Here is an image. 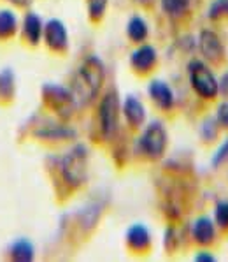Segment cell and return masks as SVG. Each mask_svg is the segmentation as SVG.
<instances>
[{
    "label": "cell",
    "mask_w": 228,
    "mask_h": 262,
    "mask_svg": "<svg viewBox=\"0 0 228 262\" xmlns=\"http://www.w3.org/2000/svg\"><path fill=\"white\" fill-rule=\"evenodd\" d=\"M119 122V100L114 90L107 92L104 95L102 102L98 106V125L104 139H111L118 130Z\"/></svg>",
    "instance_id": "obj_4"
},
{
    "label": "cell",
    "mask_w": 228,
    "mask_h": 262,
    "mask_svg": "<svg viewBox=\"0 0 228 262\" xmlns=\"http://www.w3.org/2000/svg\"><path fill=\"white\" fill-rule=\"evenodd\" d=\"M139 146L142 153L149 159H160L167 148V132L162 123L153 122L147 125L144 134L139 139Z\"/></svg>",
    "instance_id": "obj_5"
},
{
    "label": "cell",
    "mask_w": 228,
    "mask_h": 262,
    "mask_svg": "<svg viewBox=\"0 0 228 262\" xmlns=\"http://www.w3.org/2000/svg\"><path fill=\"white\" fill-rule=\"evenodd\" d=\"M126 34L134 42H142L147 37V25L141 16H132L129 19V25H126Z\"/></svg>",
    "instance_id": "obj_15"
},
{
    "label": "cell",
    "mask_w": 228,
    "mask_h": 262,
    "mask_svg": "<svg viewBox=\"0 0 228 262\" xmlns=\"http://www.w3.org/2000/svg\"><path fill=\"white\" fill-rule=\"evenodd\" d=\"M216 122L221 128L228 130V100H221L216 107Z\"/></svg>",
    "instance_id": "obj_25"
},
{
    "label": "cell",
    "mask_w": 228,
    "mask_h": 262,
    "mask_svg": "<svg viewBox=\"0 0 228 262\" xmlns=\"http://www.w3.org/2000/svg\"><path fill=\"white\" fill-rule=\"evenodd\" d=\"M107 9V0H88V13H90V18L93 21H98V19L104 18Z\"/></svg>",
    "instance_id": "obj_23"
},
{
    "label": "cell",
    "mask_w": 228,
    "mask_h": 262,
    "mask_svg": "<svg viewBox=\"0 0 228 262\" xmlns=\"http://www.w3.org/2000/svg\"><path fill=\"white\" fill-rule=\"evenodd\" d=\"M157 60H158L157 51H155V48L149 46V44H142V46H139L130 56L132 67H134V71L139 72V74H146V72H149L155 66H157Z\"/></svg>",
    "instance_id": "obj_9"
},
{
    "label": "cell",
    "mask_w": 228,
    "mask_h": 262,
    "mask_svg": "<svg viewBox=\"0 0 228 262\" xmlns=\"http://www.w3.org/2000/svg\"><path fill=\"white\" fill-rule=\"evenodd\" d=\"M198 46L202 55L206 56L209 62H221L223 55H225V50H223V42L219 39V35L213 30H202L198 37Z\"/></svg>",
    "instance_id": "obj_7"
},
{
    "label": "cell",
    "mask_w": 228,
    "mask_h": 262,
    "mask_svg": "<svg viewBox=\"0 0 228 262\" xmlns=\"http://www.w3.org/2000/svg\"><path fill=\"white\" fill-rule=\"evenodd\" d=\"M226 162H228V138L223 141V144L218 148V151L214 153L213 166L219 167V166H223V164H226Z\"/></svg>",
    "instance_id": "obj_26"
},
{
    "label": "cell",
    "mask_w": 228,
    "mask_h": 262,
    "mask_svg": "<svg viewBox=\"0 0 228 262\" xmlns=\"http://www.w3.org/2000/svg\"><path fill=\"white\" fill-rule=\"evenodd\" d=\"M218 83H219V92L228 99V71L221 76V79H219Z\"/></svg>",
    "instance_id": "obj_27"
},
{
    "label": "cell",
    "mask_w": 228,
    "mask_h": 262,
    "mask_svg": "<svg viewBox=\"0 0 228 262\" xmlns=\"http://www.w3.org/2000/svg\"><path fill=\"white\" fill-rule=\"evenodd\" d=\"M188 74H190L191 88L197 92L202 99L214 100L219 94V83L214 78L213 71L202 62V60H191L188 63Z\"/></svg>",
    "instance_id": "obj_3"
},
{
    "label": "cell",
    "mask_w": 228,
    "mask_h": 262,
    "mask_svg": "<svg viewBox=\"0 0 228 262\" xmlns=\"http://www.w3.org/2000/svg\"><path fill=\"white\" fill-rule=\"evenodd\" d=\"M218 130H219V125L216 120L213 118H207L206 122L202 123V138L206 143H213V141L218 138Z\"/></svg>",
    "instance_id": "obj_24"
},
{
    "label": "cell",
    "mask_w": 228,
    "mask_h": 262,
    "mask_svg": "<svg viewBox=\"0 0 228 262\" xmlns=\"http://www.w3.org/2000/svg\"><path fill=\"white\" fill-rule=\"evenodd\" d=\"M209 18L213 21L228 18V0H214L209 7Z\"/></svg>",
    "instance_id": "obj_22"
},
{
    "label": "cell",
    "mask_w": 228,
    "mask_h": 262,
    "mask_svg": "<svg viewBox=\"0 0 228 262\" xmlns=\"http://www.w3.org/2000/svg\"><path fill=\"white\" fill-rule=\"evenodd\" d=\"M195 260H214V257L211 255V252H198V255H195Z\"/></svg>",
    "instance_id": "obj_28"
},
{
    "label": "cell",
    "mask_w": 228,
    "mask_h": 262,
    "mask_svg": "<svg viewBox=\"0 0 228 262\" xmlns=\"http://www.w3.org/2000/svg\"><path fill=\"white\" fill-rule=\"evenodd\" d=\"M11 255L14 260H32L34 259V245L29 239H18L11 247Z\"/></svg>",
    "instance_id": "obj_16"
},
{
    "label": "cell",
    "mask_w": 228,
    "mask_h": 262,
    "mask_svg": "<svg viewBox=\"0 0 228 262\" xmlns=\"http://www.w3.org/2000/svg\"><path fill=\"white\" fill-rule=\"evenodd\" d=\"M162 7L167 14L172 16V18H178V16H183L190 7V2L188 0H162Z\"/></svg>",
    "instance_id": "obj_18"
},
{
    "label": "cell",
    "mask_w": 228,
    "mask_h": 262,
    "mask_svg": "<svg viewBox=\"0 0 228 262\" xmlns=\"http://www.w3.org/2000/svg\"><path fill=\"white\" fill-rule=\"evenodd\" d=\"M23 34L29 39L30 44H37L42 37V23L35 13H29L23 21Z\"/></svg>",
    "instance_id": "obj_14"
},
{
    "label": "cell",
    "mask_w": 228,
    "mask_h": 262,
    "mask_svg": "<svg viewBox=\"0 0 228 262\" xmlns=\"http://www.w3.org/2000/svg\"><path fill=\"white\" fill-rule=\"evenodd\" d=\"M214 224L221 231H228V201H218L214 208Z\"/></svg>",
    "instance_id": "obj_19"
},
{
    "label": "cell",
    "mask_w": 228,
    "mask_h": 262,
    "mask_svg": "<svg viewBox=\"0 0 228 262\" xmlns=\"http://www.w3.org/2000/svg\"><path fill=\"white\" fill-rule=\"evenodd\" d=\"M126 245H129L132 250H135V252H142V250L149 248L151 236L146 225H142V224L132 225L129 231H126Z\"/></svg>",
    "instance_id": "obj_11"
},
{
    "label": "cell",
    "mask_w": 228,
    "mask_h": 262,
    "mask_svg": "<svg viewBox=\"0 0 228 262\" xmlns=\"http://www.w3.org/2000/svg\"><path fill=\"white\" fill-rule=\"evenodd\" d=\"M11 2L18 4V6H29V4L32 2V0H11Z\"/></svg>",
    "instance_id": "obj_29"
},
{
    "label": "cell",
    "mask_w": 228,
    "mask_h": 262,
    "mask_svg": "<svg viewBox=\"0 0 228 262\" xmlns=\"http://www.w3.org/2000/svg\"><path fill=\"white\" fill-rule=\"evenodd\" d=\"M104 76H106L104 63L100 62L98 56H88L75 71L74 79H72L70 92L74 95L75 104H79V106L90 104L102 88Z\"/></svg>",
    "instance_id": "obj_1"
},
{
    "label": "cell",
    "mask_w": 228,
    "mask_h": 262,
    "mask_svg": "<svg viewBox=\"0 0 228 262\" xmlns=\"http://www.w3.org/2000/svg\"><path fill=\"white\" fill-rule=\"evenodd\" d=\"M63 180L70 187H81L88 176V150L85 144H75L62 159Z\"/></svg>",
    "instance_id": "obj_2"
},
{
    "label": "cell",
    "mask_w": 228,
    "mask_h": 262,
    "mask_svg": "<svg viewBox=\"0 0 228 262\" xmlns=\"http://www.w3.org/2000/svg\"><path fill=\"white\" fill-rule=\"evenodd\" d=\"M191 236L198 245H211L216 239V224L207 215L198 216L191 225Z\"/></svg>",
    "instance_id": "obj_10"
},
{
    "label": "cell",
    "mask_w": 228,
    "mask_h": 262,
    "mask_svg": "<svg viewBox=\"0 0 228 262\" xmlns=\"http://www.w3.org/2000/svg\"><path fill=\"white\" fill-rule=\"evenodd\" d=\"M14 94V76L11 71H4L0 74V97L11 99Z\"/></svg>",
    "instance_id": "obj_21"
},
{
    "label": "cell",
    "mask_w": 228,
    "mask_h": 262,
    "mask_svg": "<svg viewBox=\"0 0 228 262\" xmlns=\"http://www.w3.org/2000/svg\"><path fill=\"white\" fill-rule=\"evenodd\" d=\"M147 92H149L151 99L157 102L158 107H162V110H170L172 106H174V94H172L170 86L167 83L163 81H151L149 83V88H147Z\"/></svg>",
    "instance_id": "obj_12"
},
{
    "label": "cell",
    "mask_w": 228,
    "mask_h": 262,
    "mask_svg": "<svg viewBox=\"0 0 228 262\" xmlns=\"http://www.w3.org/2000/svg\"><path fill=\"white\" fill-rule=\"evenodd\" d=\"M123 113H125V118L132 127H141L146 120V110H144L142 102L137 99V97L130 95L125 99V104H123Z\"/></svg>",
    "instance_id": "obj_13"
},
{
    "label": "cell",
    "mask_w": 228,
    "mask_h": 262,
    "mask_svg": "<svg viewBox=\"0 0 228 262\" xmlns=\"http://www.w3.org/2000/svg\"><path fill=\"white\" fill-rule=\"evenodd\" d=\"M42 94L47 106L57 111L60 116L67 118V116L72 115V111L75 107V100L72 92H69L63 86H58V84H46L42 88Z\"/></svg>",
    "instance_id": "obj_6"
},
{
    "label": "cell",
    "mask_w": 228,
    "mask_h": 262,
    "mask_svg": "<svg viewBox=\"0 0 228 262\" xmlns=\"http://www.w3.org/2000/svg\"><path fill=\"white\" fill-rule=\"evenodd\" d=\"M16 27H18V19L14 13L11 11H0V37L6 39L16 34Z\"/></svg>",
    "instance_id": "obj_17"
},
{
    "label": "cell",
    "mask_w": 228,
    "mask_h": 262,
    "mask_svg": "<svg viewBox=\"0 0 228 262\" xmlns=\"http://www.w3.org/2000/svg\"><path fill=\"white\" fill-rule=\"evenodd\" d=\"M39 136L44 139H70L75 136V132L67 127H47L44 132H39Z\"/></svg>",
    "instance_id": "obj_20"
},
{
    "label": "cell",
    "mask_w": 228,
    "mask_h": 262,
    "mask_svg": "<svg viewBox=\"0 0 228 262\" xmlns=\"http://www.w3.org/2000/svg\"><path fill=\"white\" fill-rule=\"evenodd\" d=\"M44 39L46 44L53 51H65L69 46V35L67 28L60 19H49L44 27Z\"/></svg>",
    "instance_id": "obj_8"
}]
</instances>
